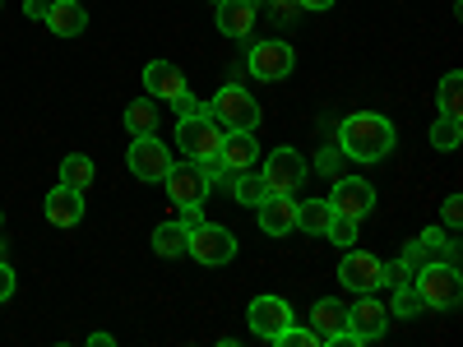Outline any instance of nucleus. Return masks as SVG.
Returning a JSON list of instances; mask_svg holds the SVG:
<instances>
[{"mask_svg": "<svg viewBox=\"0 0 463 347\" xmlns=\"http://www.w3.org/2000/svg\"><path fill=\"white\" fill-rule=\"evenodd\" d=\"M357 227H362V218H347V213H334V218H329V231H325V237H329L334 246H343V250H347V246L357 241Z\"/></svg>", "mask_w": 463, "mask_h": 347, "instance_id": "nucleus-28", "label": "nucleus"}, {"mask_svg": "<svg viewBox=\"0 0 463 347\" xmlns=\"http://www.w3.org/2000/svg\"><path fill=\"white\" fill-rule=\"evenodd\" d=\"M338 148H343V158H353V163H380L394 153V126L375 111H357L338 126Z\"/></svg>", "mask_w": 463, "mask_h": 347, "instance_id": "nucleus-1", "label": "nucleus"}, {"mask_svg": "<svg viewBox=\"0 0 463 347\" xmlns=\"http://www.w3.org/2000/svg\"><path fill=\"white\" fill-rule=\"evenodd\" d=\"M338 158H343V148H320V158H316V167H320V172H329V176H334V172H338V167H343V163H338Z\"/></svg>", "mask_w": 463, "mask_h": 347, "instance_id": "nucleus-34", "label": "nucleus"}, {"mask_svg": "<svg viewBox=\"0 0 463 347\" xmlns=\"http://www.w3.org/2000/svg\"><path fill=\"white\" fill-rule=\"evenodd\" d=\"M436 250H440V246H431L427 237H417V241L408 246V255H403V259H408V268H412V274H417V268H427V264L436 259Z\"/></svg>", "mask_w": 463, "mask_h": 347, "instance_id": "nucleus-30", "label": "nucleus"}, {"mask_svg": "<svg viewBox=\"0 0 463 347\" xmlns=\"http://www.w3.org/2000/svg\"><path fill=\"white\" fill-rule=\"evenodd\" d=\"M163 185H167V200L176 209H200L209 195V172H204V163H172Z\"/></svg>", "mask_w": 463, "mask_h": 347, "instance_id": "nucleus-6", "label": "nucleus"}, {"mask_svg": "<svg viewBox=\"0 0 463 347\" xmlns=\"http://www.w3.org/2000/svg\"><path fill=\"white\" fill-rule=\"evenodd\" d=\"M213 5H222V0H213Z\"/></svg>", "mask_w": 463, "mask_h": 347, "instance_id": "nucleus-40", "label": "nucleus"}, {"mask_svg": "<svg viewBox=\"0 0 463 347\" xmlns=\"http://www.w3.org/2000/svg\"><path fill=\"white\" fill-rule=\"evenodd\" d=\"M338 283L347 287V292H375V287H384L380 283V259L371 255V250H353L347 246V255H343V264H338Z\"/></svg>", "mask_w": 463, "mask_h": 347, "instance_id": "nucleus-10", "label": "nucleus"}, {"mask_svg": "<svg viewBox=\"0 0 463 347\" xmlns=\"http://www.w3.org/2000/svg\"><path fill=\"white\" fill-rule=\"evenodd\" d=\"M222 126L209 116V102L200 116H181L176 121V148L185 153V158H195V163H213L218 158V148H222Z\"/></svg>", "mask_w": 463, "mask_h": 347, "instance_id": "nucleus-2", "label": "nucleus"}, {"mask_svg": "<svg viewBox=\"0 0 463 347\" xmlns=\"http://www.w3.org/2000/svg\"><path fill=\"white\" fill-rule=\"evenodd\" d=\"M10 296H14V268L0 259V301H10Z\"/></svg>", "mask_w": 463, "mask_h": 347, "instance_id": "nucleus-35", "label": "nucleus"}, {"mask_svg": "<svg viewBox=\"0 0 463 347\" xmlns=\"http://www.w3.org/2000/svg\"><path fill=\"white\" fill-rule=\"evenodd\" d=\"M311 329H316V338H320V342H343V338H347V305H343V301H334V296L316 301V311H311Z\"/></svg>", "mask_w": 463, "mask_h": 347, "instance_id": "nucleus-15", "label": "nucleus"}, {"mask_svg": "<svg viewBox=\"0 0 463 347\" xmlns=\"http://www.w3.org/2000/svg\"><path fill=\"white\" fill-rule=\"evenodd\" d=\"M412 287H417V296H421V305H427V311H454L458 296H463L458 268H454V264H440V259H431L427 268H417Z\"/></svg>", "mask_w": 463, "mask_h": 347, "instance_id": "nucleus-3", "label": "nucleus"}, {"mask_svg": "<svg viewBox=\"0 0 463 347\" xmlns=\"http://www.w3.org/2000/svg\"><path fill=\"white\" fill-rule=\"evenodd\" d=\"M0 259H5V241H0Z\"/></svg>", "mask_w": 463, "mask_h": 347, "instance_id": "nucleus-39", "label": "nucleus"}, {"mask_svg": "<svg viewBox=\"0 0 463 347\" xmlns=\"http://www.w3.org/2000/svg\"><path fill=\"white\" fill-rule=\"evenodd\" d=\"M412 278V268H408V259H394V264H380V283H390V287H399V283H408Z\"/></svg>", "mask_w": 463, "mask_h": 347, "instance_id": "nucleus-32", "label": "nucleus"}, {"mask_svg": "<svg viewBox=\"0 0 463 347\" xmlns=\"http://www.w3.org/2000/svg\"><path fill=\"white\" fill-rule=\"evenodd\" d=\"M329 218H334L329 200H306V204H297V227L306 231V237H325Z\"/></svg>", "mask_w": 463, "mask_h": 347, "instance_id": "nucleus-21", "label": "nucleus"}, {"mask_svg": "<svg viewBox=\"0 0 463 347\" xmlns=\"http://www.w3.org/2000/svg\"><path fill=\"white\" fill-rule=\"evenodd\" d=\"M297 5H301V10H316V14H325V10L334 5V0H297Z\"/></svg>", "mask_w": 463, "mask_h": 347, "instance_id": "nucleus-38", "label": "nucleus"}, {"mask_svg": "<svg viewBox=\"0 0 463 347\" xmlns=\"http://www.w3.org/2000/svg\"><path fill=\"white\" fill-rule=\"evenodd\" d=\"M384 329H390V305H380L375 292H362L357 305H347V338L371 342V338H380Z\"/></svg>", "mask_w": 463, "mask_h": 347, "instance_id": "nucleus-9", "label": "nucleus"}, {"mask_svg": "<svg viewBox=\"0 0 463 347\" xmlns=\"http://www.w3.org/2000/svg\"><path fill=\"white\" fill-rule=\"evenodd\" d=\"M421 311H427V305H421V296H417L412 278H408V283H399V287H394V305H390V315L412 320V315H421Z\"/></svg>", "mask_w": 463, "mask_h": 347, "instance_id": "nucleus-27", "label": "nucleus"}, {"mask_svg": "<svg viewBox=\"0 0 463 347\" xmlns=\"http://www.w3.org/2000/svg\"><path fill=\"white\" fill-rule=\"evenodd\" d=\"M246 320H250V333H260V338L274 342V338L292 324V305H288L283 296H255L250 311H246Z\"/></svg>", "mask_w": 463, "mask_h": 347, "instance_id": "nucleus-11", "label": "nucleus"}, {"mask_svg": "<svg viewBox=\"0 0 463 347\" xmlns=\"http://www.w3.org/2000/svg\"><path fill=\"white\" fill-rule=\"evenodd\" d=\"M153 255H163V259L185 255V227L181 222H158L153 227Z\"/></svg>", "mask_w": 463, "mask_h": 347, "instance_id": "nucleus-24", "label": "nucleus"}, {"mask_svg": "<svg viewBox=\"0 0 463 347\" xmlns=\"http://www.w3.org/2000/svg\"><path fill=\"white\" fill-rule=\"evenodd\" d=\"M329 209L334 213H347V218H366L375 209V190L362 176H338L334 195H329Z\"/></svg>", "mask_w": 463, "mask_h": 347, "instance_id": "nucleus-13", "label": "nucleus"}, {"mask_svg": "<svg viewBox=\"0 0 463 347\" xmlns=\"http://www.w3.org/2000/svg\"><path fill=\"white\" fill-rule=\"evenodd\" d=\"M93 176H98V167H93V158H84V153H70V158L61 163V185L80 190V195L93 185Z\"/></svg>", "mask_w": 463, "mask_h": 347, "instance_id": "nucleus-22", "label": "nucleus"}, {"mask_svg": "<svg viewBox=\"0 0 463 347\" xmlns=\"http://www.w3.org/2000/svg\"><path fill=\"white\" fill-rule=\"evenodd\" d=\"M274 342H283V347H320V338H316V329H297V324H288Z\"/></svg>", "mask_w": 463, "mask_h": 347, "instance_id": "nucleus-31", "label": "nucleus"}, {"mask_svg": "<svg viewBox=\"0 0 463 347\" xmlns=\"http://www.w3.org/2000/svg\"><path fill=\"white\" fill-rule=\"evenodd\" d=\"M264 185H269V195H297L301 181H306V158L297 148H274L269 153V163L260 167Z\"/></svg>", "mask_w": 463, "mask_h": 347, "instance_id": "nucleus-7", "label": "nucleus"}, {"mask_svg": "<svg viewBox=\"0 0 463 347\" xmlns=\"http://www.w3.org/2000/svg\"><path fill=\"white\" fill-rule=\"evenodd\" d=\"M218 14V28L227 37H250L255 28V0H222V5H213Z\"/></svg>", "mask_w": 463, "mask_h": 347, "instance_id": "nucleus-20", "label": "nucleus"}, {"mask_svg": "<svg viewBox=\"0 0 463 347\" xmlns=\"http://www.w3.org/2000/svg\"><path fill=\"white\" fill-rule=\"evenodd\" d=\"M47 5H52V0H24V14H28V19H43Z\"/></svg>", "mask_w": 463, "mask_h": 347, "instance_id": "nucleus-36", "label": "nucleus"}, {"mask_svg": "<svg viewBox=\"0 0 463 347\" xmlns=\"http://www.w3.org/2000/svg\"><path fill=\"white\" fill-rule=\"evenodd\" d=\"M126 130L130 135H153V130H158V102H153V98H135L126 107Z\"/></svg>", "mask_w": 463, "mask_h": 347, "instance_id": "nucleus-23", "label": "nucleus"}, {"mask_svg": "<svg viewBox=\"0 0 463 347\" xmlns=\"http://www.w3.org/2000/svg\"><path fill=\"white\" fill-rule=\"evenodd\" d=\"M185 255H195L200 264H232L237 259V237L218 222H200L195 231H185Z\"/></svg>", "mask_w": 463, "mask_h": 347, "instance_id": "nucleus-5", "label": "nucleus"}, {"mask_svg": "<svg viewBox=\"0 0 463 347\" xmlns=\"http://www.w3.org/2000/svg\"><path fill=\"white\" fill-rule=\"evenodd\" d=\"M126 163H130V172H135L139 181H163V176L172 172V153H167V144H163L158 135H135Z\"/></svg>", "mask_w": 463, "mask_h": 347, "instance_id": "nucleus-8", "label": "nucleus"}, {"mask_svg": "<svg viewBox=\"0 0 463 347\" xmlns=\"http://www.w3.org/2000/svg\"><path fill=\"white\" fill-rule=\"evenodd\" d=\"M431 144L445 148V153L458 148V144H463V116H440V121L431 126Z\"/></svg>", "mask_w": 463, "mask_h": 347, "instance_id": "nucleus-26", "label": "nucleus"}, {"mask_svg": "<svg viewBox=\"0 0 463 347\" xmlns=\"http://www.w3.org/2000/svg\"><path fill=\"white\" fill-rule=\"evenodd\" d=\"M144 89H148L153 98L176 102V98L185 93V74H181L172 61H148V65H144Z\"/></svg>", "mask_w": 463, "mask_h": 347, "instance_id": "nucleus-17", "label": "nucleus"}, {"mask_svg": "<svg viewBox=\"0 0 463 347\" xmlns=\"http://www.w3.org/2000/svg\"><path fill=\"white\" fill-rule=\"evenodd\" d=\"M43 209H47L52 227H74L84 218V195H80V190H70V185H56L52 195L43 200Z\"/></svg>", "mask_w": 463, "mask_h": 347, "instance_id": "nucleus-18", "label": "nucleus"}, {"mask_svg": "<svg viewBox=\"0 0 463 347\" xmlns=\"http://www.w3.org/2000/svg\"><path fill=\"white\" fill-rule=\"evenodd\" d=\"M458 89H463V74H445L440 80V116H458Z\"/></svg>", "mask_w": 463, "mask_h": 347, "instance_id": "nucleus-29", "label": "nucleus"}, {"mask_svg": "<svg viewBox=\"0 0 463 347\" xmlns=\"http://www.w3.org/2000/svg\"><path fill=\"white\" fill-rule=\"evenodd\" d=\"M43 19H47V28H52L56 37H80V33L89 28V14H84L80 0H52Z\"/></svg>", "mask_w": 463, "mask_h": 347, "instance_id": "nucleus-19", "label": "nucleus"}, {"mask_svg": "<svg viewBox=\"0 0 463 347\" xmlns=\"http://www.w3.org/2000/svg\"><path fill=\"white\" fill-rule=\"evenodd\" d=\"M458 222H463V195H449L445 200V227L458 231Z\"/></svg>", "mask_w": 463, "mask_h": 347, "instance_id": "nucleus-33", "label": "nucleus"}, {"mask_svg": "<svg viewBox=\"0 0 463 347\" xmlns=\"http://www.w3.org/2000/svg\"><path fill=\"white\" fill-rule=\"evenodd\" d=\"M218 163L237 176V172H250L260 163V144H255V130H227L222 135V148H218Z\"/></svg>", "mask_w": 463, "mask_h": 347, "instance_id": "nucleus-14", "label": "nucleus"}, {"mask_svg": "<svg viewBox=\"0 0 463 347\" xmlns=\"http://www.w3.org/2000/svg\"><path fill=\"white\" fill-rule=\"evenodd\" d=\"M274 10H279V19L288 23V19H297V10H301V5H297V0H274Z\"/></svg>", "mask_w": 463, "mask_h": 347, "instance_id": "nucleus-37", "label": "nucleus"}, {"mask_svg": "<svg viewBox=\"0 0 463 347\" xmlns=\"http://www.w3.org/2000/svg\"><path fill=\"white\" fill-rule=\"evenodd\" d=\"M209 116H213L222 130H255V126H260V107H255V98H250L246 89H237V84H227V89L213 93Z\"/></svg>", "mask_w": 463, "mask_h": 347, "instance_id": "nucleus-4", "label": "nucleus"}, {"mask_svg": "<svg viewBox=\"0 0 463 347\" xmlns=\"http://www.w3.org/2000/svg\"><path fill=\"white\" fill-rule=\"evenodd\" d=\"M292 65H297V56H292L288 42H260V47L250 52V74H255V80H264V84L288 80Z\"/></svg>", "mask_w": 463, "mask_h": 347, "instance_id": "nucleus-12", "label": "nucleus"}, {"mask_svg": "<svg viewBox=\"0 0 463 347\" xmlns=\"http://www.w3.org/2000/svg\"><path fill=\"white\" fill-rule=\"evenodd\" d=\"M260 227H264V237H288V231L297 227V204L288 195H264L260 204Z\"/></svg>", "mask_w": 463, "mask_h": 347, "instance_id": "nucleus-16", "label": "nucleus"}, {"mask_svg": "<svg viewBox=\"0 0 463 347\" xmlns=\"http://www.w3.org/2000/svg\"><path fill=\"white\" fill-rule=\"evenodd\" d=\"M232 195H237V204H260L264 195H269V185H264V176L250 167V172H237V181H232Z\"/></svg>", "mask_w": 463, "mask_h": 347, "instance_id": "nucleus-25", "label": "nucleus"}]
</instances>
